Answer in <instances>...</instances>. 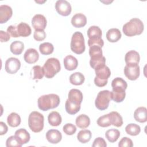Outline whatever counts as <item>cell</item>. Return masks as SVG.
Instances as JSON below:
<instances>
[{
  "label": "cell",
  "instance_id": "obj_1",
  "mask_svg": "<svg viewBox=\"0 0 147 147\" xmlns=\"http://www.w3.org/2000/svg\"><path fill=\"white\" fill-rule=\"evenodd\" d=\"M60 97L55 94L44 95L38 98L37 104L39 109L45 111L57 107L60 104Z\"/></svg>",
  "mask_w": 147,
  "mask_h": 147
},
{
  "label": "cell",
  "instance_id": "obj_2",
  "mask_svg": "<svg viewBox=\"0 0 147 147\" xmlns=\"http://www.w3.org/2000/svg\"><path fill=\"white\" fill-rule=\"evenodd\" d=\"M144 26L142 21L137 18H133L123 25L122 31L129 37L140 35L144 31Z\"/></svg>",
  "mask_w": 147,
  "mask_h": 147
},
{
  "label": "cell",
  "instance_id": "obj_3",
  "mask_svg": "<svg viewBox=\"0 0 147 147\" xmlns=\"http://www.w3.org/2000/svg\"><path fill=\"white\" fill-rule=\"evenodd\" d=\"M44 117L38 111H32L28 117V125L30 129L34 133H38L44 128Z\"/></svg>",
  "mask_w": 147,
  "mask_h": 147
},
{
  "label": "cell",
  "instance_id": "obj_4",
  "mask_svg": "<svg viewBox=\"0 0 147 147\" xmlns=\"http://www.w3.org/2000/svg\"><path fill=\"white\" fill-rule=\"evenodd\" d=\"M42 68L44 76L48 79H51L60 71L61 66L57 59L51 57L47 60Z\"/></svg>",
  "mask_w": 147,
  "mask_h": 147
},
{
  "label": "cell",
  "instance_id": "obj_5",
  "mask_svg": "<svg viewBox=\"0 0 147 147\" xmlns=\"http://www.w3.org/2000/svg\"><path fill=\"white\" fill-rule=\"evenodd\" d=\"M86 49L84 38L83 34L80 32H75L71 41V49L76 54L83 53Z\"/></svg>",
  "mask_w": 147,
  "mask_h": 147
},
{
  "label": "cell",
  "instance_id": "obj_6",
  "mask_svg": "<svg viewBox=\"0 0 147 147\" xmlns=\"http://www.w3.org/2000/svg\"><path fill=\"white\" fill-rule=\"evenodd\" d=\"M96 76L94 78L95 84L99 87H102L105 86L108 82V79L111 75L110 68L105 65L95 70Z\"/></svg>",
  "mask_w": 147,
  "mask_h": 147
},
{
  "label": "cell",
  "instance_id": "obj_7",
  "mask_svg": "<svg viewBox=\"0 0 147 147\" xmlns=\"http://www.w3.org/2000/svg\"><path fill=\"white\" fill-rule=\"evenodd\" d=\"M111 100V92L109 90H103L97 95L95 99V105L96 107L99 110H105L107 109L109 106L110 100Z\"/></svg>",
  "mask_w": 147,
  "mask_h": 147
},
{
  "label": "cell",
  "instance_id": "obj_8",
  "mask_svg": "<svg viewBox=\"0 0 147 147\" xmlns=\"http://www.w3.org/2000/svg\"><path fill=\"white\" fill-rule=\"evenodd\" d=\"M140 74L138 64H127L124 67V74L130 80H136Z\"/></svg>",
  "mask_w": 147,
  "mask_h": 147
},
{
  "label": "cell",
  "instance_id": "obj_9",
  "mask_svg": "<svg viewBox=\"0 0 147 147\" xmlns=\"http://www.w3.org/2000/svg\"><path fill=\"white\" fill-rule=\"evenodd\" d=\"M56 11L63 16H68L71 14L72 7L71 4L65 0H58L55 3Z\"/></svg>",
  "mask_w": 147,
  "mask_h": 147
},
{
  "label": "cell",
  "instance_id": "obj_10",
  "mask_svg": "<svg viewBox=\"0 0 147 147\" xmlns=\"http://www.w3.org/2000/svg\"><path fill=\"white\" fill-rule=\"evenodd\" d=\"M21 67L20 61L16 57H10L5 62V71L10 74H16Z\"/></svg>",
  "mask_w": 147,
  "mask_h": 147
},
{
  "label": "cell",
  "instance_id": "obj_11",
  "mask_svg": "<svg viewBox=\"0 0 147 147\" xmlns=\"http://www.w3.org/2000/svg\"><path fill=\"white\" fill-rule=\"evenodd\" d=\"M47 19L42 14H37L32 20V25L35 30H44L47 26Z\"/></svg>",
  "mask_w": 147,
  "mask_h": 147
},
{
  "label": "cell",
  "instance_id": "obj_12",
  "mask_svg": "<svg viewBox=\"0 0 147 147\" xmlns=\"http://www.w3.org/2000/svg\"><path fill=\"white\" fill-rule=\"evenodd\" d=\"M68 96V98L67 100L73 104L76 105H80L83 101V94L81 91L78 89H71L69 91Z\"/></svg>",
  "mask_w": 147,
  "mask_h": 147
},
{
  "label": "cell",
  "instance_id": "obj_13",
  "mask_svg": "<svg viewBox=\"0 0 147 147\" xmlns=\"http://www.w3.org/2000/svg\"><path fill=\"white\" fill-rule=\"evenodd\" d=\"M13 15V10L10 6L6 5L0 6V23L6 22Z\"/></svg>",
  "mask_w": 147,
  "mask_h": 147
},
{
  "label": "cell",
  "instance_id": "obj_14",
  "mask_svg": "<svg viewBox=\"0 0 147 147\" xmlns=\"http://www.w3.org/2000/svg\"><path fill=\"white\" fill-rule=\"evenodd\" d=\"M48 141L51 144H57L62 139L61 133L56 129L49 130L45 135Z\"/></svg>",
  "mask_w": 147,
  "mask_h": 147
},
{
  "label": "cell",
  "instance_id": "obj_15",
  "mask_svg": "<svg viewBox=\"0 0 147 147\" xmlns=\"http://www.w3.org/2000/svg\"><path fill=\"white\" fill-rule=\"evenodd\" d=\"M39 58L38 52L34 48H29L26 51L24 55V60L28 64H33L37 61Z\"/></svg>",
  "mask_w": 147,
  "mask_h": 147
},
{
  "label": "cell",
  "instance_id": "obj_16",
  "mask_svg": "<svg viewBox=\"0 0 147 147\" xmlns=\"http://www.w3.org/2000/svg\"><path fill=\"white\" fill-rule=\"evenodd\" d=\"M15 137L17 141L22 145L28 143L30 138V136L28 131L23 128L18 129L15 132Z\"/></svg>",
  "mask_w": 147,
  "mask_h": 147
},
{
  "label": "cell",
  "instance_id": "obj_17",
  "mask_svg": "<svg viewBox=\"0 0 147 147\" xmlns=\"http://www.w3.org/2000/svg\"><path fill=\"white\" fill-rule=\"evenodd\" d=\"M71 24L77 28L83 27L87 24V18L82 13H76L72 17Z\"/></svg>",
  "mask_w": 147,
  "mask_h": 147
},
{
  "label": "cell",
  "instance_id": "obj_18",
  "mask_svg": "<svg viewBox=\"0 0 147 147\" xmlns=\"http://www.w3.org/2000/svg\"><path fill=\"white\" fill-rule=\"evenodd\" d=\"M111 87L113 89L112 91H125L127 87V84L126 82L122 78H116L112 80Z\"/></svg>",
  "mask_w": 147,
  "mask_h": 147
},
{
  "label": "cell",
  "instance_id": "obj_19",
  "mask_svg": "<svg viewBox=\"0 0 147 147\" xmlns=\"http://www.w3.org/2000/svg\"><path fill=\"white\" fill-rule=\"evenodd\" d=\"M134 118L140 123L146 122L147 121V109L145 107H139L134 111Z\"/></svg>",
  "mask_w": 147,
  "mask_h": 147
},
{
  "label": "cell",
  "instance_id": "obj_20",
  "mask_svg": "<svg viewBox=\"0 0 147 147\" xmlns=\"http://www.w3.org/2000/svg\"><path fill=\"white\" fill-rule=\"evenodd\" d=\"M64 65L67 70L73 71L77 68L78 61L74 56L68 55L64 59Z\"/></svg>",
  "mask_w": 147,
  "mask_h": 147
},
{
  "label": "cell",
  "instance_id": "obj_21",
  "mask_svg": "<svg viewBox=\"0 0 147 147\" xmlns=\"http://www.w3.org/2000/svg\"><path fill=\"white\" fill-rule=\"evenodd\" d=\"M140 57L139 53L134 51L131 50L127 52L125 56V61L126 64H138Z\"/></svg>",
  "mask_w": 147,
  "mask_h": 147
},
{
  "label": "cell",
  "instance_id": "obj_22",
  "mask_svg": "<svg viewBox=\"0 0 147 147\" xmlns=\"http://www.w3.org/2000/svg\"><path fill=\"white\" fill-rule=\"evenodd\" d=\"M121 33L117 28L110 29L106 33V38L111 42H117L121 38Z\"/></svg>",
  "mask_w": 147,
  "mask_h": 147
},
{
  "label": "cell",
  "instance_id": "obj_23",
  "mask_svg": "<svg viewBox=\"0 0 147 147\" xmlns=\"http://www.w3.org/2000/svg\"><path fill=\"white\" fill-rule=\"evenodd\" d=\"M17 32L19 36L21 37H28L30 35L32 30L30 26L25 22H20L17 26Z\"/></svg>",
  "mask_w": 147,
  "mask_h": 147
},
{
  "label": "cell",
  "instance_id": "obj_24",
  "mask_svg": "<svg viewBox=\"0 0 147 147\" xmlns=\"http://www.w3.org/2000/svg\"><path fill=\"white\" fill-rule=\"evenodd\" d=\"M49 123L52 126H59L61 123V117L57 111H52L48 116Z\"/></svg>",
  "mask_w": 147,
  "mask_h": 147
},
{
  "label": "cell",
  "instance_id": "obj_25",
  "mask_svg": "<svg viewBox=\"0 0 147 147\" xmlns=\"http://www.w3.org/2000/svg\"><path fill=\"white\" fill-rule=\"evenodd\" d=\"M76 125L80 129H85L90 124V119L86 114H80L76 118Z\"/></svg>",
  "mask_w": 147,
  "mask_h": 147
},
{
  "label": "cell",
  "instance_id": "obj_26",
  "mask_svg": "<svg viewBox=\"0 0 147 147\" xmlns=\"http://www.w3.org/2000/svg\"><path fill=\"white\" fill-rule=\"evenodd\" d=\"M21 117L16 113L13 112L10 113L7 118V122L8 125L13 127L18 126L21 123Z\"/></svg>",
  "mask_w": 147,
  "mask_h": 147
},
{
  "label": "cell",
  "instance_id": "obj_27",
  "mask_svg": "<svg viewBox=\"0 0 147 147\" xmlns=\"http://www.w3.org/2000/svg\"><path fill=\"white\" fill-rule=\"evenodd\" d=\"M85 80L84 76L79 72H76L69 76V82L75 86L82 85Z\"/></svg>",
  "mask_w": 147,
  "mask_h": 147
},
{
  "label": "cell",
  "instance_id": "obj_28",
  "mask_svg": "<svg viewBox=\"0 0 147 147\" xmlns=\"http://www.w3.org/2000/svg\"><path fill=\"white\" fill-rule=\"evenodd\" d=\"M24 49V44L20 41H14L10 44V50L11 52L16 55H19L22 53Z\"/></svg>",
  "mask_w": 147,
  "mask_h": 147
},
{
  "label": "cell",
  "instance_id": "obj_29",
  "mask_svg": "<svg viewBox=\"0 0 147 147\" xmlns=\"http://www.w3.org/2000/svg\"><path fill=\"white\" fill-rule=\"evenodd\" d=\"M91 137L92 133L91 131L87 129L80 130L77 135V138L78 141L82 144H86L89 142L91 138Z\"/></svg>",
  "mask_w": 147,
  "mask_h": 147
},
{
  "label": "cell",
  "instance_id": "obj_30",
  "mask_svg": "<svg viewBox=\"0 0 147 147\" xmlns=\"http://www.w3.org/2000/svg\"><path fill=\"white\" fill-rule=\"evenodd\" d=\"M120 136V132L118 129H111L107 130L105 133V137L110 142H115Z\"/></svg>",
  "mask_w": 147,
  "mask_h": 147
},
{
  "label": "cell",
  "instance_id": "obj_31",
  "mask_svg": "<svg viewBox=\"0 0 147 147\" xmlns=\"http://www.w3.org/2000/svg\"><path fill=\"white\" fill-rule=\"evenodd\" d=\"M106 58L103 56L99 57L91 58L90 61V66L94 69H96L105 65Z\"/></svg>",
  "mask_w": 147,
  "mask_h": 147
},
{
  "label": "cell",
  "instance_id": "obj_32",
  "mask_svg": "<svg viewBox=\"0 0 147 147\" xmlns=\"http://www.w3.org/2000/svg\"><path fill=\"white\" fill-rule=\"evenodd\" d=\"M111 119V125L116 127H121L123 125V119L121 115L117 111L110 113Z\"/></svg>",
  "mask_w": 147,
  "mask_h": 147
},
{
  "label": "cell",
  "instance_id": "obj_33",
  "mask_svg": "<svg viewBox=\"0 0 147 147\" xmlns=\"http://www.w3.org/2000/svg\"><path fill=\"white\" fill-rule=\"evenodd\" d=\"M125 131L127 134L132 136H136L140 134L141 127L136 123H129L125 127Z\"/></svg>",
  "mask_w": 147,
  "mask_h": 147
},
{
  "label": "cell",
  "instance_id": "obj_34",
  "mask_svg": "<svg viewBox=\"0 0 147 147\" xmlns=\"http://www.w3.org/2000/svg\"><path fill=\"white\" fill-rule=\"evenodd\" d=\"M40 53L44 55H48L51 54L54 50L53 45L50 42H43L39 46Z\"/></svg>",
  "mask_w": 147,
  "mask_h": 147
},
{
  "label": "cell",
  "instance_id": "obj_35",
  "mask_svg": "<svg viewBox=\"0 0 147 147\" xmlns=\"http://www.w3.org/2000/svg\"><path fill=\"white\" fill-rule=\"evenodd\" d=\"M97 124L98 126L102 127H106L111 125V119L110 113L100 117L97 119Z\"/></svg>",
  "mask_w": 147,
  "mask_h": 147
},
{
  "label": "cell",
  "instance_id": "obj_36",
  "mask_svg": "<svg viewBox=\"0 0 147 147\" xmlns=\"http://www.w3.org/2000/svg\"><path fill=\"white\" fill-rule=\"evenodd\" d=\"M102 32L99 27L97 26H91L87 30V36L88 38L92 37H102Z\"/></svg>",
  "mask_w": 147,
  "mask_h": 147
},
{
  "label": "cell",
  "instance_id": "obj_37",
  "mask_svg": "<svg viewBox=\"0 0 147 147\" xmlns=\"http://www.w3.org/2000/svg\"><path fill=\"white\" fill-rule=\"evenodd\" d=\"M65 110L67 113L71 115H74L79 111L80 109V106L75 105L71 102H69L67 99L65 104Z\"/></svg>",
  "mask_w": 147,
  "mask_h": 147
},
{
  "label": "cell",
  "instance_id": "obj_38",
  "mask_svg": "<svg viewBox=\"0 0 147 147\" xmlns=\"http://www.w3.org/2000/svg\"><path fill=\"white\" fill-rule=\"evenodd\" d=\"M32 73L33 74V76L32 78L33 80L42 79L44 76L43 68L40 65L33 66L32 68Z\"/></svg>",
  "mask_w": 147,
  "mask_h": 147
},
{
  "label": "cell",
  "instance_id": "obj_39",
  "mask_svg": "<svg viewBox=\"0 0 147 147\" xmlns=\"http://www.w3.org/2000/svg\"><path fill=\"white\" fill-rule=\"evenodd\" d=\"M111 99L117 103L122 102L125 99V96H126L125 91H112L111 92Z\"/></svg>",
  "mask_w": 147,
  "mask_h": 147
},
{
  "label": "cell",
  "instance_id": "obj_40",
  "mask_svg": "<svg viewBox=\"0 0 147 147\" xmlns=\"http://www.w3.org/2000/svg\"><path fill=\"white\" fill-rule=\"evenodd\" d=\"M89 55L91 58H96L103 56L102 48L98 46H92L90 47Z\"/></svg>",
  "mask_w": 147,
  "mask_h": 147
},
{
  "label": "cell",
  "instance_id": "obj_41",
  "mask_svg": "<svg viewBox=\"0 0 147 147\" xmlns=\"http://www.w3.org/2000/svg\"><path fill=\"white\" fill-rule=\"evenodd\" d=\"M88 45L89 47H91L92 46H98L102 48L104 45V41L102 40V37H92L91 38H88Z\"/></svg>",
  "mask_w": 147,
  "mask_h": 147
},
{
  "label": "cell",
  "instance_id": "obj_42",
  "mask_svg": "<svg viewBox=\"0 0 147 147\" xmlns=\"http://www.w3.org/2000/svg\"><path fill=\"white\" fill-rule=\"evenodd\" d=\"M63 130L67 135H73L76 131V126L72 123H66L63 127Z\"/></svg>",
  "mask_w": 147,
  "mask_h": 147
},
{
  "label": "cell",
  "instance_id": "obj_43",
  "mask_svg": "<svg viewBox=\"0 0 147 147\" xmlns=\"http://www.w3.org/2000/svg\"><path fill=\"white\" fill-rule=\"evenodd\" d=\"M6 146L7 147H21L22 145L19 143L15 136H11L7 139Z\"/></svg>",
  "mask_w": 147,
  "mask_h": 147
},
{
  "label": "cell",
  "instance_id": "obj_44",
  "mask_svg": "<svg viewBox=\"0 0 147 147\" xmlns=\"http://www.w3.org/2000/svg\"><path fill=\"white\" fill-rule=\"evenodd\" d=\"M46 33L44 30H35L33 37L37 41H41L46 37Z\"/></svg>",
  "mask_w": 147,
  "mask_h": 147
},
{
  "label": "cell",
  "instance_id": "obj_45",
  "mask_svg": "<svg viewBox=\"0 0 147 147\" xmlns=\"http://www.w3.org/2000/svg\"><path fill=\"white\" fill-rule=\"evenodd\" d=\"M118 146L119 147H132L133 146V143L130 138L127 137H124L119 141Z\"/></svg>",
  "mask_w": 147,
  "mask_h": 147
},
{
  "label": "cell",
  "instance_id": "obj_46",
  "mask_svg": "<svg viewBox=\"0 0 147 147\" xmlns=\"http://www.w3.org/2000/svg\"><path fill=\"white\" fill-rule=\"evenodd\" d=\"M107 144L105 140L102 137H98L95 138L92 145V147H106Z\"/></svg>",
  "mask_w": 147,
  "mask_h": 147
},
{
  "label": "cell",
  "instance_id": "obj_47",
  "mask_svg": "<svg viewBox=\"0 0 147 147\" xmlns=\"http://www.w3.org/2000/svg\"><path fill=\"white\" fill-rule=\"evenodd\" d=\"M7 32L13 37H20L17 29V26L15 25H10L7 28Z\"/></svg>",
  "mask_w": 147,
  "mask_h": 147
},
{
  "label": "cell",
  "instance_id": "obj_48",
  "mask_svg": "<svg viewBox=\"0 0 147 147\" xmlns=\"http://www.w3.org/2000/svg\"><path fill=\"white\" fill-rule=\"evenodd\" d=\"M0 38L1 42H7L10 39V35L7 33L3 30L0 31Z\"/></svg>",
  "mask_w": 147,
  "mask_h": 147
},
{
  "label": "cell",
  "instance_id": "obj_49",
  "mask_svg": "<svg viewBox=\"0 0 147 147\" xmlns=\"http://www.w3.org/2000/svg\"><path fill=\"white\" fill-rule=\"evenodd\" d=\"M8 130V127L3 122H0V135L5 134Z\"/></svg>",
  "mask_w": 147,
  "mask_h": 147
}]
</instances>
